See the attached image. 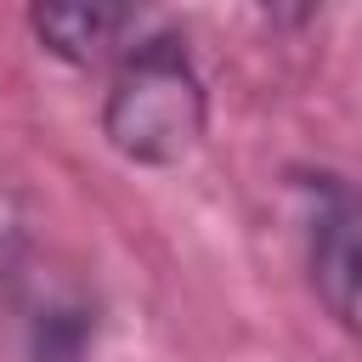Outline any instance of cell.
<instances>
[{
	"instance_id": "cell-1",
	"label": "cell",
	"mask_w": 362,
	"mask_h": 362,
	"mask_svg": "<svg viewBox=\"0 0 362 362\" xmlns=\"http://www.w3.org/2000/svg\"><path fill=\"white\" fill-rule=\"evenodd\" d=\"M209 96L187 57V40L153 23L113 68L102 96V136L141 170H170L204 141Z\"/></svg>"
},
{
	"instance_id": "cell-2",
	"label": "cell",
	"mask_w": 362,
	"mask_h": 362,
	"mask_svg": "<svg viewBox=\"0 0 362 362\" xmlns=\"http://www.w3.org/2000/svg\"><path fill=\"white\" fill-rule=\"evenodd\" d=\"M305 260L311 288L328 305V317L362 345V192L322 181L311 221H305Z\"/></svg>"
},
{
	"instance_id": "cell-3",
	"label": "cell",
	"mask_w": 362,
	"mask_h": 362,
	"mask_svg": "<svg viewBox=\"0 0 362 362\" xmlns=\"http://www.w3.org/2000/svg\"><path fill=\"white\" fill-rule=\"evenodd\" d=\"M28 28L40 34L51 57L74 68H113L153 28V17L136 6H34Z\"/></svg>"
}]
</instances>
